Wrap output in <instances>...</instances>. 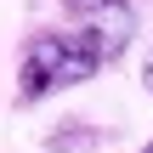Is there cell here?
<instances>
[{
    "label": "cell",
    "instance_id": "1",
    "mask_svg": "<svg viewBox=\"0 0 153 153\" xmlns=\"http://www.w3.org/2000/svg\"><path fill=\"white\" fill-rule=\"evenodd\" d=\"M102 62H108V45H102L97 28H51V34H34V40L23 45L17 97H23V102H40V97H51V91L85 85Z\"/></svg>",
    "mask_w": 153,
    "mask_h": 153
},
{
    "label": "cell",
    "instance_id": "2",
    "mask_svg": "<svg viewBox=\"0 0 153 153\" xmlns=\"http://www.w3.org/2000/svg\"><path fill=\"white\" fill-rule=\"evenodd\" d=\"M68 125H74V131H57V136L45 142L51 153H91L97 148V131H91V125H79V119H68Z\"/></svg>",
    "mask_w": 153,
    "mask_h": 153
},
{
    "label": "cell",
    "instance_id": "3",
    "mask_svg": "<svg viewBox=\"0 0 153 153\" xmlns=\"http://www.w3.org/2000/svg\"><path fill=\"white\" fill-rule=\"evenodd\" d=\"M68 11L91 17V28H97V17H114V23H125V28H131V11H125V0H68Z\"/></svg>",
    "mask_w": 153,
    "mask_h": 153
},
{
    "label": "cell",
    "instance_id": "4",
    "mask_svg": "<svg viewBox=\"0 0 153 153\" xmlns=\"http://www.w3.org/2000/svg\"><path fill=\"white\" fill-rule=\"evenodd\" d=\"M142 85L153 91V51H148V62H142Z\"/></svg>",
    "mask_w": 153,
    "mask_h": 153
},
{
    "label": "cell",
    "instance_id": "5",
    "mask_svg": "<svg viewBox=\"0 0 153 153\" xmlns=\"http://www.w3.org/2000/svg\"><path fill=\"white\" fill-rule=\"evenodd\" d=\"M142 153H153V142H148V148H142Z\"/></svg>",
    "mask_w": 153,
    "mask_h": 153
}]
</instances>
